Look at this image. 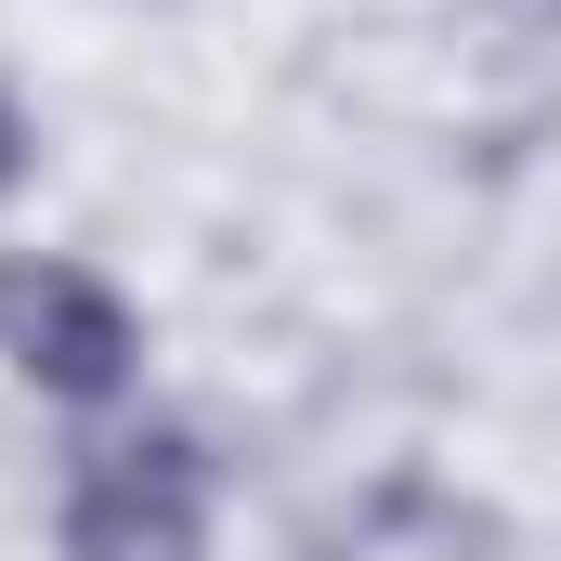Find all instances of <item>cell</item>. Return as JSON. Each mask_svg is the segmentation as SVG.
<instances>
[{"label": "cell", "mask_w": 561, "mask_h": 561, "mask_svg": "<svg viewBox=\"0 0 561 561\" xmlns=\"http://www.w3.org/2000/svg\"><path fill=\"white\" fill-rule=\"evenodd\" d=\"M0 353L53 392V405H105L131 379V300L79 262H0Z\"/></svg>", "instance_id": "7a4b0ae2"}, {"label": "cell", "mask_w": 561, "mask_h": 561, "mask_svg": "<svg viewBox=\"0 0 561 561\" xmlns=\"http://www.w3.org/2000/svg\"><path fill=\"white\" fill-rule=\"evenodd\" d=\"M66 561H209V457L183 431H131L79 457Z\"/></svg>", "instance_id": "6da1fadb"}, {"label": "cell", "mask_w": 561, "mask_h": 561, "mask_svg": "<svg viewBox=\"0 0 561 561\" xmlns=\"http://www.w3.org/2000/svg\"><path fill=\"white\" fill-rule=\"evenodd\" d=\"M26 157H39V144H26V105H13V92H0V196H13V183H26Z\"/></svg>", "instance_id": "3957f363"}]
</instances>
